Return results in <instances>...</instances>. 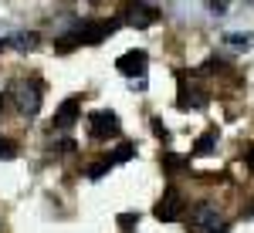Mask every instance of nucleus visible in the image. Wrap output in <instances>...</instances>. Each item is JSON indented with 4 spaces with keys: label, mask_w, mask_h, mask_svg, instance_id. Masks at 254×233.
<instances>
[{
    "label": "nucleus",
    "mask_w": 254,
    "mask_h": 233,
    "mask_svg": "<svg viewBox=\"0 0 254 233\" xmlns=\"http://www.w3.org/2000/svg\"><path fill=\"white\" fill-rule=\"evenodd\" d=\"M14 108L20 118H34L41 112V85L38 81H14L7 92H0V112Z\"/></svg>",
    "instance_id": "obj_1"
},
{
    "label": "nucleus",
    "mask_w": 254,
    "mask_h": 233,
    "mask_svg": "<svg viewBox=\"0 0 254 233\" xmlns=\"http://www.w3.org/2000/svg\"><path fill=\"white\" fill-rule=\"evenodd\" d=\"M119 27V20H98V24H75L64 38H58V51H71L78 44H98Z\"/></svg>",
    "instance_id": "obj_2"
},
{
    "label": "nucleus",
    "mask_w": 254,
    "mask_h": 233,
    "mask_svg": "<svg viewBox=\"0 0 254 233\" xmlns=\"http://www.w3.org/2000/svg\"><path fill=\"white\" fill-rule=\"evenodd\" d=\"M187 227L190 233H227V220L214 203H196L187 216Z\"/></svg>",
    "instance_id": "obj_3"
},
{
    "label": "nucleus",
    "mask_w": 254,
    "mask_h": 233,
    "mask_svg": "<svg viewBox=\"0 0 254 233\" xmlns=\"http://www.w3.org/2000/svg\"><path fill=\"white\" fill-rule=\"evenodd\" d=\"M119 115L116 112H109V108H98L88 115V136L95 139V142H105V139H116L119 136Z\"/></svg>",
    "instance_id": "obj_4"
},
{
    "label": "nucleus",
    "mask_w": 254,
    "mask_h": 233,
    "mask_svg": "<svg viewBox=\"0 0 254 233\" xmlns=\"http://www.w3.org/2000/svg\"><path fill=\"white\" fill-rule=\"evenodd\" d=\"M183 210H187V199H183V193L176 189V186H170L166 193L159 196V203H156V220H163V223H173V220H180L183 216Z\"/></svg>",
    "instance_id": "obj_5"
},
{
    "label": "nucleus",
    "mask_w": 254,
    "mask_h": 233,
    "mask_svg": "<svg viewBox=\"0 0 254 233\" xmlns=\"http://www.w3.org/2000/svg\"><path fill=\"white\" fill-rule=\"evenodd\" d=\"M146 64H149V54H146V51H126V54L116 61L119 75H126L129 81H132V78H146Z\"/></svg>",
    "instance_id": "obj_6"
},
{
    "label": "nucleus",
    "mask_w": 254,
    "mask_h": 233,
    "mask_svg": "<svg viewBox=\"0 0 254 233\" xmlns=\"http://www.w3.org/2000/svg\"><path fill=\"white\" fill-rule=\"evenodd\" d=\"M122 17H126L129 27H139V31H142V27H153V24H156L159 10H156V7H149V3H142V0H132L129 10H126Z\"/></svg>",
    "instance_id": "obj_7"
},
{
    "label": "nucleus",
    "mask_w": 254,
    "mask_h": 233,
    "mask_svg": "<svg viewBox=\"0 0 254 233\" xmlns=\"http://www.w3.org/2000/svg\"><path fill=\"white\" fill-rule=\"evenodd\" d=\"M176 105H180L183 112H190V108H203V105H207V92L196 88L193 81H187V75H180V98H176Z\"/></svg>",
    "instance_id": "obj_8"
},
{
    "label": "nucleus",
    "mask_w": 254,
    "mask_h": 233,
    "mask_svg": "<svg viewBox=\"0 0 254 233\" xmlns=\"http://www.w3.org/2000/svg\"><path fill=\"white\" fill-rule=\"evenodd\" d=\"M78 115H81V101H78V98H68L58 112H55V118H51V132H64V129H71V125L78 122Z\"/></svg>",
    "instance_id": "obj_9"
},
{
    "label": "nucleus",
    "mask_w": 254,
    "mask_h": 233,
    "mask_svg": "<svg viewBox=\"0 0 254 233\" xmlns=\"http://www.w3.org/2000/svg\"><path fill=\"white\" fill-rule=\"evenodd\" d=\"M38 34L34 31H20V34H10V38L0 41V51H7V47H17V51H34L38 47Z\"/></svg>",
    "instance_id": "obj_10"
},
{
    "label": "nucleus",
    "mask_w": 254,
    "mask_h": 233,
    "mask_svg": "<svg viewBox=\"0 0 254 233\" xmlns=\"http://www.w3.org/2000/svg\"><path fill=\"white\" fill-rule=\"evenodd\" d=\"M214 149H217V129H207V132L193 142V155H210Z\"/></svg>",
    "instance_id": "obj_11"
},
{
    "label": "nucleus",
    "mask_w": 254,
    "mask_h": 233,
    "mask_svg": "<svg viewBox=\"0 0 254 233\" xmlns=\"http://www.w3.org/2000/svg\"><path fill=\"white\" fill-rule=\"evenodd\" d=\"M132 155H136V145H132V142H122V145H119L109 159H112V166H119V162H129Z\"/></svg>",
    "instance_id": "obj_12"
},
{
    "label": "nucleus",
    "mask_w": 254,
    "mask_h": 233,
    "mask_svg": "<svg viewBox=\"0 0 254 233\" xmlns=\"http://www.w3.org/2000/svg\"><path fill=\"white\" fill-rule=\"evenodd\" d=\"M14 155H17V142L0 136V162H7V159H14Z\"/></svg>",
    "instance_id": "obj_13"
},
{
    "label": "nucleus",
    "mask_w": 254,
    "mask_h": 233,
    "mask_svg": "<svg viewBox=\"0 0 254 233\" xmlns=\"http://www.w3.org/2000/svg\"><path fill=\"white\" fill-rule=\"evenodd\" d=\"M109 169H112V159L105 155V159H98L95 166H88V179H102V176L109 173Z\"/></svg>",
    "instance_id": "obj_14"
},
{
    "label": "nucleus",
    "mask_w": 254,
    "mask_h": 233,
    "mask_svg": "<svg viewBox=\"0 0 254 233\" xmlns=\"http://www.w3.org/2000/svg\"><path fill=\"white\" fill-rule=\"evenodd\" d=\"M183 166H187V159H180V155H173V152L163 155V169H166V173H176V169H183Z\"/></svg>",
    "instance_id": "obj_15"
},
{
    "label": "nucleus",
    "mask_w": 254,
    "mask_h": 233,
    "mask_svg": "<svg viewBox=\"0 0 254 233\" xmlns=\"http://www.w3.org/2000/svg\"><path fill=\"white\" fill-rule=\"evenodd\" d=\"M227 44H234V47H248V44H251V34H231Z\"/></svg>",
    "instance_id": "obj_16"
},
{
    "label": "nucleus",
    "mask_w": 254,
    "mask_h": 233,
    "mask_svg": "<svg viewBox=\"0 0 254 233\" xmlns=\"http://www.w3.org/2000/svg\"><path fill=\"white\" fill-rule=\"evenodd\" d=\"M231 3H234V0H210V10H214V14H227Z\"/></svg>",
    "instance_id": "obj_17"
},
{
    "label": "nucleus",
    "mask_w": 254,
    "mask_h": 233,
    "mask_svg": "<svg viewBox=\"0 0 254 233\" xmlns=\"http://www.w3.org/2000/svg\"><path fill=\"white\" fill-rule=\"evenodd\" d=\"M119 223H122V227H132V223H136V216H132V213H122V216H119Z\"/></svg>",
    "instance_id": "obj_18"
},
{
    "label": "nucleus",
    "mask_w": 254,
    "mask_h": 233,
    "mask_svg": "<svg viewBox=\"0 0 254 233\" xmlns=\"http://www.w3.org/2000/svg\"><path fill=\"white\" fill-rule=\"evenodd\" d=\"M244 162H248V169H254V145L248 149V152H244Z\"/></svg>",
    "instance_id": "obj_19"
},
{
    "label": "nucleus",
    "mask_w": 254,
    "mask_h": 233,
    "mask_svg": "<svg viewBox=\"0 0 254 233\" xmlns=\"http://www.w3.org/2000/svg\"><path fill=\"white\" fill-rule=\"evenodd\" d=\"M153 132H156L159 139H166V129H163V122H153Z\"/></svg>",
    "instance_id": "obj_20"
},
{
    "label": "nucleus",
    "mask_w": 254,
    "mask_h": 233,
    "mask_svg": "<svg viewBox=\"0 0 254 233\" xmlns=\"http://www.w3.org/2000/svg\"><path fill=\"white\" fill-rule=\"evenodd\" d=\"M244 216H254V206H251V210H248V213H244Z\"/></svg>",
    "instance_id": "obj_21"
}]
</instances>
